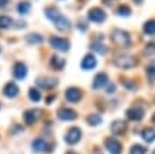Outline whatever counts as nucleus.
I'll use <instances>...</instances> for the list:
<instances>
[{"label": "nucleus", "instance_id": "obj_2", "mask_svg": "<svg viewBox=\"0 0 155 154\" xmlns=\"http://www.w3.org/2000/svg\"><path fill=\"white\" fill-rule=\"evenodd\" d=\"M111 41L117 45L118 48H128L131 45V37L127 31L121 29H116L111 33Z\"/></svg>", "mask_w": 155, "mask_h": 154}, {"label": "nucleus", "instance_id": "obj_7", "mask_svg": "<svg viewBox=\"0 0 155 154\" xmlns=\"http://www.w3.org/2000/svg\"><path fill=\"white\" fill-rule=\"evenodd\" d=\"M65 99L71 103H76L82 99V91L79 88H75V86H71L65 91Z\"/></svg>", "mask_w": 155, "mask_h": 154}, {"label": "nucleus", "instance_id": "obj_23", "mask_svg": "<svg viewBox=\"0 0 155 154\" xmlns=\"http://www.w3.org/2000/svg\"><path fill=\"white\" fill-rule=\"evenodd\" d=\"M90 48L93 50L94 53L100 54V55H104V54L107 53V47L104 44H102L100 41H94V43H92V45H90Z\"/></svg>", "mask_w": 155, "mask_h": 154}, {"label": "nucleus", "instance_id": "obj_20", "mask_svg": "<svg viewBox=\"0 0 155 154\" xmlns=\"http://www.w3.org/2000/svg\"><path fill=\"white\" fill-rule=\"evenodd\" d=\"M141 136H143L144 142L147 143H152L155 140V129L154 127H147L141 132Z\"/></svg>", "mask_w": 155, "mask_h": 154}, {"label": "nucleus", "instance_id": "obj_33", "mask_svg": "<svg viewBox=\"0 0 155 154\" xmlns=\"http://www.w3.org/2000/svg\"><path fill=\"white\" fill-rule=\"evenodd\" d=\"M124 85H126V88H128V89H137V85H135V84H130V82H126V84H124Z\"/></svg>", "mask_w": 155, "mask_h": 154}, {"label": "nucleus", "instance_id": "obj_41", "mask_svg": "<svg viewBox=\"0 0 155 154\" xmlns=\"http://www.w3.org/2000/svg\"><path fill=\"white\" fill-rule=\"evenodd\" d=\"M152 154H155V151H154V153H152Z\"/></svg>", "mask_w": 155, "mask_h": 154}, {"label": "nucleus", "instance_id": "obj_5", "mask_svg": "<svg viewBox=\"0 0 155 154\" xmlns=\"http://www.w3.org/2000/svg\"><path fill=\"white\" fill-rule=\"evenodd\" d=\"M49 44L51 47L58 51H62V53H65L69 50V41L66 40V38H62V37H51L49 38Z\"/></svg>", "mask_w": 155, "mask_h": 154}, {"label": "nucleus", "instance_id": "obj_31", "mask_svg": "<svg viewBox=\"0 0 155 154\" xmlns=\"http://www.w3.org/2000/svg\"><path fill=\"white\" fill-rule=\"evenodd\" d=\"M144 53L148 54V55H150V54H154L155 53V44H148L147 47H145V51H144Z\"/></svg>", "mask_w": 155, "mask_h": 154}, {"label": "nucleus", "instance_id": "obj_26", "mask_svg": "<svg viewBox=\"0 0 155 154\" xmlns=\"http://www.w3.org/2000/svg\"><path fill=\"white\" fill-rule=\"evenodd\" d=\"M86 122L89 123V126H97L102 123V116L100 115H89L86 118Z\"/></svg>", "mask_w": 155, "mask_h": 154}, {"label": "nucleus", "instance_id": "obj_29", "mask_svg": "<svg viewBox=\"0 0 155 154\" xmlns=\"http://www.w3.org/2000/svg\"><path fill=\"white\" fill-rule=\"evenodd\" d=\"M130 154H147V149H144L140 144H134V146L131 147Z\"/></svg>", "mask_w": 155, "mask_h": 154}, {"label": "nucleus", "instance_id": "obj_12", "mask_svg": "<svg viewBox=\"0 0 155 154\" xmlns=\"http://www.w3.org/2000/svg\"><path fill=\"white\" fill-rule=\"evenodd\" d=\"M58 118L61 119V120H66V122H71V120H75L78 118V113L75 110L69 109V108H61V109H58L57 112Z\"/></svg>", "mask_w": 155, "mask_h": 154}, {"label": "nucleus", "instance_id": "obj_35", "mask_svg": "<svg viewBox=\"0 0 155 154\" xmlns=\"http://www.w3.org/2000/svg\"><path fill=\"white\" fill-rule=\"evenodd\" d=\"M8 3V0H0V7H4Z\"/></svg>", "mask_w": 155, "mask_h": 154}, {"label": "nucleus", "instance_id": "obj_14", "mask_svg": "<svg viewBox=\"0 0 155 154\" xmlns=\"http://www.w3.org/2000/svg\"><path fill=\"white\" fill-rule=\"evenodd\" d=\"M96 65H97V61H96L94 55H92V54H86L85 57H83V60H82V62H81V68L83 69V71H90V69L96 68Z\"/></svg>", "mask_w": 155, "mask_h": 154}, {"label": "nucleus", "instance_id": "obj_25", "mask_svg": "<svg viewBox=\"0 0 155 154\" xmlns=\"http://www.w3.org/2000/svg\"><path fill=\"white\" fill-rule=\"evenodd\" d=\"M13 26V19L8 16H0V30L10 29Z\"/></svg>", "mask_w": 155, "mask_h": 154}, {"label": "nucleus", "instance_id": "obj_13", "mask_svg": "<svg viewBox=\"0 0 155 154\" xmlns=\"http://www.w3.org/2000/svg\"><path fill=\"white\" fill-rule=\"evenodd\" d=\"M106 85H109V77L106 72H99L93 79V89H102Z\"/></svg>", "mask_w": 155, "mask_h": 154}, {"label": "nucleus", "instance_id": "obj_8", "mask_svg": "<svg viewBox=\"0 0 155 154\" xmlns=\"http://www.w3.org/2000/svg\"><path fill=\"white\" fill-rule=\"evenodd\" d=\"M40 116H41V110L40 109H28V110H25L24 112V116H23V118H24L25 125L31 126L40 119Z\"/></svg>", "mask_w": 155, "mask_h": 154}, {"label": "nucleus", "instance_id": "obj_1", "mask_svg": "<svg viewBox=\"0 0 155 154\" xmlns=\"http://www.w3.org/2000/svg\"><path fill=\"white\" fill-rule=\"evenodd\" d=\"M45 16L54 23V26L57 27L59 31H66L71 29V21L66 19L64 14L59 13V10L55 7H47L45 9Z\"/></svg>", "mask_w": 155, "mask_h": 154}, {"label": "nucleus", "instance_id": "obj_3", "mask_svg": "<svg viewBox=\"0 0 155 154\" xmlns=\"http://www.w3.org/2000/svg\"><path fill=\"white\" fill-rule=\"evenodd\" d=\"M113 64L120 69H131L137 67L138 64V60L134 57V55H118L114 58Z\"/></svg>", "mask_w": 155, "mask_h": 154}, {"label": "nucleus", "instance_id": "obj_30", "mask_svg": "<svg viewBox=\"0 0 155 154\" xmlns=\"http://www.w3.org/2000/svg\"><path fill=\"white\" fill-rule=\"evenodd\" d=\"M147 74L148 75H155V60H152L147 67Z\"/></svg>", "mask_w": 155, "mask_h": 154}, {"label": "nucleus", "instance_id": "obj_27", "mask_svg": "<svg viewBox=\"0 0 155 154\" xmlns=\"http://www.w3.org/2000/svg\"><path fill=\"white\" fill-rule=\"evenodd\" d=\"M28 98L31 99L33 102H40L41 101V92L38 89H35V88H30L28 91Z\"/></svg>", "mask_w": 155, "mask_h": 154}, {"label": "nucleus", "instance_id": "obj_22", "mask_svg": "<svg viewBox=\"0 0 155 154\" xmlns=\"http://www.w3.org/2000/svg\"><path fill=\"white\" fill-rule=\"evenodd\" d=\"M25 40H27L28 44H41L44 41V37L41 34H38V33H31V34H28L25 37Z\"/></svg>", "mask_w": 155, "mask_h": 154}, {"label": "nucleus", "instance_id": "obj_36", "mask_svg": "<svg viewBox=\"0 0 155 154\" xmlns=\"http://www.w3.org/2000/svg\"><path fill=\"white\" fill-rule=\"evenodd\" d=\"M93 154H103V153H102L100 150H94V151H93Z\"/></svg>", "mask_w": 155, "mask_h": 154}, {"label": "nucleus", "instance_id": "obj_21", "mask_svg": "<svg viewBox=\"0 0 155 154\" xmlns=\"http://www.w3.org/2000/svg\"><path fill=\"white\" fill-rule=\"evenodd\" d=\"M30 9H31V3L27 2V0H23V2H20V3L17 4V12H18V14H21V16L28 14Z\"/></svg>", "mask_w": 155, "mask_h": 154}, {"label": "nucleus", "instance_id": "obj_11", "mask_svg": "<svg viewBox=\"0 0 155 154\" xmlns=\"http://www.w3.org/2000/svg\"><path fill=\"white\" fill-rule=\"evenodd\" d=\"M144 115H145V112H144V109L141 106H133V108H130L127 110V118L130 120H134V122L141 120L144 118Z\"/></svg>", "mask_w": 155, "mask_h": 154}, {"label": "nucleus", "instance_id": "obj_28", "mask_svg": "<svg viewBox=\"0 0 155 154\" xmlns=\"http://www.w3.org/2000/svg\"><path fill=\"white\" fill-rule=\"evenodd\" d=\"M117 14L121 17H130L131 9L128 7V6H120V7L117 9Z\"/></svg>", "mask_w": 155, "mask_h": 154}, {"label": "nucleus", "instance_id": "obj_9", "mask_svg": "<svg viewBox=\"0 0 155 154\" xmlns=\"http://www.w3.org/2000/svg\"><path fill=\"white\" fill-rule=\"evenodd\" d=\"M104 144H106V149L110 154H121V143L118 140H116L113 137H109L106 139Z\"/></svg>", "mask_w": 155, "mask_h": 154}, {"label": "nucleus", "instance_id": "obj_37", "mask_svg": "<svg viewBox=\"0 0 155 154\" xmlns=\"http://www.w3.org/2000/svg\"><path fill=\"white\" fill-rule=\"evenodd\" d=\"M65 154H76L75 151H68V153H65Z\"/></svg>", "mask_w": 155, "mask_h": 154}, {"label": "nucleus", "instance_id": "obj_24", "mask_svg": "<svg viewBox=\"0 0 155 154\" xmlns=\"http://www.w3.org/2000/svg\"><path fill=\"white\" fill-rule=\"evenodd\" d=\"M143 30L147 36H154L155 34V20H148L147 23H144Z\"/></svg>", "mask_w": 155, "mask_h": 154}, {"label": "nucleus", "instance_id": "obj_6", "mask_svg": "<svg viewBox=\"0 0 155 154\" xmlns=\"http://www.w3.org/2000/svg\"><path fill=\"white\" fill-rule=\"evenodd\" d=\"M35 84H37V86H40L41 89H54L55 86L58 85V81L55 79V78H49V77H40L35 81Z\"/></svg>", "mask_w": 155, "mask_h": 154}, {"label": "nucleus", "instance_id": "obj_10", "mask_svg": "<svg viewBox=\"0 0 155 154\" xmlns=\"http://www.w3.org/2000/svg\"><path fill=\"white\" fill-rule=\"evenodd\" d=\"M81 136H82L81 129L72 127V129H69L68 133L65 134V142L68 143V144H76V143L81 140Z\"/></svg>", "mask_w": 155, "mask_h": 154}, {"label": "nucleus", "instance_id": "obj_40", "mask_svg": "<svg viewBox=\"0 0 155 154\" xmlns=\"http://www.w3.org/2000/svg\"><path fill=\"white\" fill-rule=\"evenodd\" d=\"M0 53H2V47H0Z\"/></svg>", "mask_w": 155, "mask_h": 154}, {"label": "nucleus", "instance_id": "obj_4", "mask_svg": "<svg viewBox=\"0 0 155 154\" xmlns=\"http://www.w3.org/2000/svg\"><path fill=\"white\" fill-rule=\"evenodd\" d=\"M107 19L106 12L100 7H93L87 12V20L93 21V23H103Z\"/></svg>", "mask_w": 155, "mask_h": 154}, {"label": "nucleus", "instance_id": "obj_17", "mask_svg": "<svg viewBox=\"0 0 155 154\" xmlns=\"http://www.w3.org/2000/svg\"><path fill=\"white\" fill-rule=\"evenodd\" d=\"M110 130H111V133L114 134V136H120V134L123 133H126V130H127V123L124 122V120H114V122L111 123L110 126Z\"/></svg>", "mask_w": 155, "mask_h": 154}, {"label": "nucleus", "instance_id": "obj_16", "mask_svg": "<svg viewBox=\"0 0 155 154\" xmlns=\"http://www.w3.org/2000/svg\"><path fill=\"white\" fill-rule=\"evenodd\" d=\"M18 92H20V89H18V86H17L16 82H8L3 88V95L6 98H10V99L16 98L17 95H18Z\"/></svg>", "mask_w": 155, "mask_h": 154}, {"label": "nucleus", "instance_id": "obj_39", "mask_svg": "<svg viewBox=\"0 0 155 154\" xmlns=\"http://www.w3.org/2000/svg\"><path fill=\"white\" fill-rule=\"evenodd\" d=\"M152 120H154V123H155V113H154V116H152Z\"/></svg>", "mask_w": 155, "mask_h": 154}, {"label": "nucleus", "instance_id": "obj_38", "mask_svg": "<svg viewBox=\"0 0 155 154\" xmlns=\"http://www.w3.org/2000/svg\"><path fill=\"white\" fill-rule=\"evenodd\" d=\"M135 3H141V2H143V0H134Z\"/></svg>", "mask_w": 155, "mask_h": 154}, {"label": "nucleus", "instance_id": "obj_19", "mask_svg": "<svg viewBox=\"0 0 155 154\" xmlns=\"http://www.w3.org/2000/svg\"><path fill=\"white\" fill-rule=\"evenodd\" d=\"M65 64H66V61L62 57H58V55H52L51 57V67L54 69H57V71H62Z\"/></svg>", "mask_w": 155, "mask_h": 154}, {"label": "nucleus", "instance_id": "obj_32", "mask_svg": "<svg viewBox=\"0 0 155 154\" xmlns=\"http://www.w3.org/2000/svg\"><path fill=\"white\" fill-rule=\"evenodd\" d=\"M114 91H116L114 84H109V85H107V93H114Z\"/></svg>", "mask_w": 155, "mask_h": 154}, {"label": "nucleus", "instance_id": "obj_34", "mask_svg": "<svg viewBox=\"0 0 155 154\" xmlns=\"http://www.w3.org/2000/svg\"><path fill=\"white\" fill-rule=\"evenodd\" d=\"M54 99H55V95H52V96H48V98H47V103H48V105H51V102H52Z\"/></svg>", "mask_w": 155, "mask_h": 154}, {"label": "nucleus", "instance_id": "obj_18", "mask_svg": "<svg viewBox=\"0 0 155 154\" xmlns=\"http://www.w3.org/2000/svg\"><path fill=\"white\" fill-rule=\"evenodd\" d=\"M31 147H33V150L35 151V153H44V151H52V149L47 144V142H45L44 139H35L33 142V144H31Z\"/></svg>", "mask_w": 155, "mask_h": 154}, {"label": "nucleus", "instance_id": "obj_15", "mask_svg": "<svg viewBox=\"0 0 155 154\" xmlns=\"http://www.w3.org/2000/svg\"><path fill=\"white\" fill-rule=\"evenodd\" d=\"M13 75L16 79L21 81L27 77V67H25L24 62H16L14 67H13Z\"/></svg>", "mask_w": 155, "mask_h": 154}]
</instances>
